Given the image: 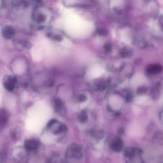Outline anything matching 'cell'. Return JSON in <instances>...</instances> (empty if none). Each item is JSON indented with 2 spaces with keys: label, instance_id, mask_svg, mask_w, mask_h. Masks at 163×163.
I'll return each mask as SVG.
<instances>
[{
  "label": "cell",
  "instance_id": "30bf717a",
  "mask_svg": "<svg viewBox=\"0 0 163 163\" xmlns=\"http://www.w3.org/2000/svg\"><path fill=\"white\" fill-rule=\"evenodd\" d=\"M106 50L107 51H109L110 50V49H111V47L109 45H107L105 47Z\"/></svg>",
  "mask_w": 163,
  "mask_h": 163
},
{
  "label": "cell",
  "instance_id": "52a82bcc",
  "mask_svg": "<svg viewBox=\"0 0 163 163\" xmlns=\"http://www.w3.org/2000/svg\"><path fill=\"white\" fill-rule=\"evenodd\" d=\"M55 103L56 106H57V107H61V106L62 103L59 99H57L56 100Z\"/></svg>",
  "mask_w": 163,
  "mask_h": 163
},
{
  "label": "cell",
  "instance_id": "5b68a950",
  "mask_svg": "<svg viewBox=\"0 0 163 163\" xmlns=\"http://www.w3.org/2000/svg\"><path fill=\"white\" fill-rule=\"evenodd\" d=\"M78 119L80 122L82 123L86 122L88 120L87 115L85 113L83 112L81 113L78 117Z\"/></svg>",
  "mask_w": 163,
  "mask_h": 163
},
{
  "label": "cell",
  "instance_id": "ba28073f",
  "mask_svg": "<svg viewBox=\"0 0 163 163\" xmlns=\"http://www.w3.org/2000/svg\"><path fill=\"white\" fill-rule=\"evenodd\" d=\"M159 23L160 24V27L163 30V16L161 17L159 19Z\"/></svg>",
  "mask_w": 163,
  "mask_h": 163
},
{
  "label": "cell",
  "instance_id": "8992f818",
  "mask_svg": "<svg viewBox=\"0 0 163 163\" xmlns=\"http://www.w3.org/2000/svg\"><path fill=\"white\" fill-rule=\"evenodd\" d=\"M99 33L100 35H106L108 33V32L106 30L102 28V29L99 30Z\"/></svg>",
  "mask_w": 163,
  "mask_h": 163
},
{
  "label": "cell",
  "instance_id": "277c9868",
  "mask_svg": "<svg viewBox=\"0 0 163 163\" xmlns=\"http://www.w3.org/2000/svg\"><path fill=\"white\" fill-rule=\"evenodd\" d=\"M14 29L13 27L7 26L4 27L3 30V35L6 38H11L14 35Z\"/></svg>",
  "mask_w": 163,
  "mask_h": 163
},
{
  "label": "cell",
  "instance_id": "6da1fadb",
  "mask_svg": "<svg viewBox=\"0 0 163 163\" xmlns=\"http://www.w3.org/2000/svg\"><path fill=\"white\" fill-rule=\"evenodd\" d=\"M83 156V148L80 144H71L65 152V157L69 162L72 163H76L82 160Z\"/></svg>",
  "mask_w": 163,
  "mask_h": 163
},
{
  "label": "cell",
  "instance_id": "9c48e42d",
  "mask_svg": "<svg viewBox=\"0 0 163 163\" xmlns=\"http://www.w3.org/2000/svg\"><path fill=\"white\" fill-rule=\"evenodd\" d=\"M86 98L85 96H83V95H81V96H80V101H81V102H83V101L86 100Z\"/></svg>",
  "mask_w": 163,
  "mask_h": 163
},
{
  "label": "cell",
  "instance_id": "3957f363",
  "mask_svg": "<svg viewBox=\"0 0 163 163\" xmlns=\"http://www.w3.org/2000/svg\"><path fill=\"white\" fill-rule=\"evenodd\" d=\"M162 68L158 64H152L148 67L147 73L150 74H158L162 71Z\"/></svg>",
  "mask_w": 163,
  "mask_h": 163
},
{
  "label": "cell",
  "instance_id": "7a4b0ae2",
  "mask_svg": "<svg viewBox=\"0 0 163 163\" xmlns=\"http://www.w3.org/2000/svg\"><path fill=\"white\" fill-rule=\"evenodd\" d=\"M40 142L36 139H28L26 140L24 144L25 149L28 151H35L39 147Z\"/></svg>",
  "mask_w": 163,
  "mask_h": 163
}]
</instances>
